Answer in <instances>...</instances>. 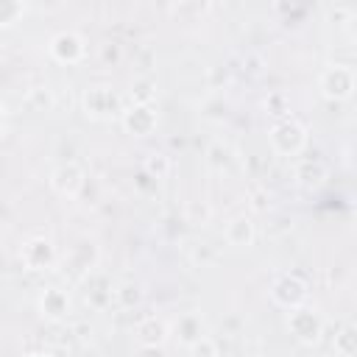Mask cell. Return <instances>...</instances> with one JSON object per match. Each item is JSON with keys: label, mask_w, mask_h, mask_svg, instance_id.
<instances>
[{"label": "cell", "mask_w": 357, "mask_h": 357, "mask_svg": "<svg viewBox=\"0 0 357 357\" xmlns=\"http://www.w3.org/2000/svg\"><path fill=\"white\" fill-rule=\"evenodd\" d=\"M268 139H271V148H273L276 153H282V156H296V153L307 145V128H304L298 120L284 117V120L273 123Z\"/></svg>", "instance_id": "obj_1"}, {"label": "cell", "mask_w": 357, "mask_h": 357, "mask_svg": "<svg viewBox=\"0 0 357 357\" xmlns=\"http://www.w3.org/2000/svg\"><path fill=\"white\" fill-rule=\"evenodd\" d=\"M318 86L329 100H346L354 92V70L349 64H332L321 73Z\"/></svg>", "instance_id": "obj_2"}, {"label": "cell", "mask_w": 357, "mask_h": 357, "mask_svg": "<svg viewBox=\"0 0 357 357\" xmlns=\"http://www.w3.org/2000/svg\"><path fill=\"white\" fill-rule=\"evenodd\" d=\"M287 329H290V335H293L298 343L312 346V343H318L324 324H321V318H318V312H315V310L296 307V310L290 312V318H287Z\"/></svg>", "instance_id": "obj_3"}, {"label": "cell", "mask_w": 357, "mask_h": 357, "mask_svg": "<svg viewBox=\"0 0 357 357\" xmlns=\"http://www.w3.org/2000/svg\"><path fill=\"white\" fill-rule=\"evenodd\" d=\"M47 50H50V56H53L59 64H78V61L86 56V45H84V39H81L75 31H61V33H56V36L50 39Z\"/></svg>", "instance_id": "obj_4"}, {"label": "cell", "mask_w": 357, "mask_h": 357, "mask_svg": "<svg viewBox=\"0 0 357 357\" xmlns=\"http://www.w3.org/2000/svg\"><path fill=\"white\" fill-rule=\"evenodd\" d=\"M84 109H86L89 117L106 120V117L120 112V100H117V95L109 86H89L84 92Z\"/></svg>", "instance_id": "obj_5"}, {"label": "cell", "mask_w": 357, "mask_h": 357, "mask_svg": "<svg viewBox=\"0 0 357 357\" xmlns=\"http://www.w3.org/2000/svg\"><path fill=\"white\" fill-rule=\"evenodd\" d=\"M271 298H273L279 307L296 310V307L307 298V284H304L298 276H282V279L273 282V287H271Z\"/></svg>", "instance_id": "obj_6"}, {"label": "cell", "mask_w": 357, "mask_h": 357, "mask_svg": "<svg viewBox=\"0 0 357 357\" xmlns=\"http://www.w3.org/2000/svg\"><path fill=\"white\" fill-rule=\"evenodd\" d=\"M53 245L47 237H31L22 245V262L28 271H45L53 265Z\"/></svg>", "instance_id": "obj_7"}, {"label": "cell", "mask_w": 357, "mask_h": 357, "mask_svg": "<svg viewBox=\"0 0 357 357\" xmlns=\"http://www.w3.org/2000/svg\"><path fill=\"white\" fill-rule=\"evenodd\" d=\"M50 187H53L59 195L73 198V195H78V190L84 187V170H81L75 162H67V165H61V167L53 170Z\"/></svg>", "instance_id": "obj_8"}, {"label": "cell", "mask_w": 357, "mask_h": 357, "mask_svg": "<svg viewBox=\"0 0 357 357\" xmlns=\"http://www.w3.org/2000/svg\"><path fill=\"white\" fill-rule=\"evenodd\" d=\"M123 126L137 137H148L156 128V112L148 103H137L128 112H123Z\"/></svg>", "instance_id": "obj_9"}, {"label": "cell", "mask_w": 357, "mask_h": 357, "mask_svg": "<svg viewBox=\"0 0 357 357\" xmlns=\"http://www.w3.org/2000/svg\"><path fill=\"white\" fill-rule=\"evenodd\" d=\"M223 237H226V243L234 245V248H248V245L254 243V237H257L251 218H245V215L231 218V220L226 223V229H223Z\"/></svg>", "instance_id": "obj_10"}, {"label": "cell", "mask_w": 357, "mask_h": 357, "mask_svg": "<svg viewBox=\"0 0 357 357\" xmlns=\"http://www.w3.org/2000/svg\"><path fill=\"white\" fill-rule=\"evenodd\" d=\"M134 332H137V343L139 346H162L167 340V335H170V326L162 318L151 315V318H142Z\"/></svg>", "instance_id": "obj_11"}, {"label": "cell", "mask_w": 357, "mask_h": 357, "mask_svg": "<svg viewBox=\"0 0 357 357\" xmlns=\"http://www.w3.org/2000/svg\"><path fill=\"white\" fill-rule=\"evenodd\" d=\"M39 307H42V315H47V318L59 321V318H64V312L70 310V298H67L59 287H50V290H45V296H42Z\"/></svg>", "instance_id": "obj_12"}, {"label": "cell", "mask_w": 357, "mask_h": 357, "mask_svg": "<svg viewBox=\"0 0 357 357\" xmlns=\"http://www.w3.org/2000/svg\"><path fill=\"white\" fill-rule=\"evenodd\" d=\"M296 173H298V178H301V184H307V187H318V184L326 178V165L318 162V159H315V162L307 159V162L298 165Z\"/></svg>", "instance_id": "obj_13"}, {"label": "cell", "mask_w": 357, "mask_h": 357, "mask_svg": "<svg viewBox=\"0 0 357 357\" xmlns=\"http://www.w3.org/2000/svg\"><path fill=\"white\" fill-rule=\"evenodd\" d=\"M25 3L20 0H0V28H11L22 14H25Z\"/></svg>", "instance_id": "obj_14"}, {"label": "cell", "mask_w": 357, "mask_h": 357, "mask_svg": "<svg viewBox=\"0 0 357 357\" xmlns=\"http://www.w3.org/2000/svg\"><path fill=\"white\" fill-rule=\"evenodd\" d=\"M335 351H337L340 357H351V354H354V326H351V324L343 326V332L335 337Z\"/></svg>", "instance_id": "obj_15"}, {"label": "cell", "mask_w": 357, "mask_h": 357, "mask_svg": "<svg viewBox=\"0 0 357 357\" xmlns=\"http://www.w3.org/2000/svg\"><path fill=\"white\" fill-rule=\"evenodd\" d=\"M156 159H148L145 162V167L151 170V173H156V178H162L165 173H167V159H165V153H153Z\"/></svg>", "instance_id": "obj_16"}, {"label": "cell", "mask_w": 357, "mask_h": 357, "mask_svg": "<svg viewBox=\"0 0 357 357\" xmlns=\"http://www.w3.org/2000/svg\"><path fill=\"white\" fill-rule=\"evenodd\" d=\"M3 117H6V109H3V103H0V128H3Z\"/></svg>", "instance_id": "obj_17"}, {"label": "cell", "mask_w": 357, "mask_h": 357, "mask_svg": "<svg viewBox=\"0 0 357 357\" xmlns=\"http://www.w3.org/2000/svg\"><path fill=\"white\" fill-rule=\"evenodd\" d=\"M257 357H265V354H257Z\"/></svg>", "instance_id": "obj_18"}]
</instances>
